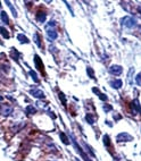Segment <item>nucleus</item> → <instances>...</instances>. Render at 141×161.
Returning a JSON list of instances; mask_svg holds the SVG:
<instances>
[{"label":"nucleus","instance_id":"f257e3e1","mask_svg":"<svg viewBox=\"0 0 141 161\" xmlns=\"http://www.w3.org/2000/svg\"><path fill=\"white\" fill-rule=\"evenodd\" d=\"M46 33L48 35V38L51 39V40H56L57 39L58 34H57V31H56V22L51 21V22H49L46 25Z\"/></svg>","mask_w":141,"mask_h":161},{"label":"nucleus","instance_id":"f03ea898","mask_svg":"<svg viewBox=\"0 0 141 161\" xmlns=\"http://www.w3.org/2000/svg\"><path fill=\"white\" fill-rule=\"evenodd\" d=\"M70 140H72V142H73V146H74V149H75V150L79 152L80 155L83 158V160H84V161H92L91 159H90V158H89L88 154L84 152V150H83V149H82V148H81V146L78 144V142H76V140H75L74 135H73V134H70Z\"/></svg>","mask_w":141,"mask_h":161},{"label":"nucleus","instance_id":"7ed1b4c3","mask_svg":"<svg viewBox=\"0 0 141 161\" xmlns=\"http://www.w3.org/2000/svg\"><path fill=\"white\" fill-rule=\"evenodd\" d=\"M121 23H122V25L124 27H127V28H132V27L137 25V21L131 16H125L124 18H122Z\"/></svg>","mask_w":141,"mask_h":161},{"label":"nucleus","instance_id":"20e7f679","mask_svg":"<svg viewBox=\"0 0 141 161\" xmlns=\"http://www.w3.org/2000/svg\"><path fill=\"white\" fill-rule=\"evenodd\" d=\"M130 107H131V112H132V115H134V116L141 115V106L137 99H134V100L131 102V106H130Z\"/></svg>","mask_w":141,"mask_h":161},{"label":"nucleus","instance_id":"39448f33","mask_svg":"<svg viewBox=\"0 0 141 161\" xmlns=\"http://www.w3.org/2000/svg\"><path fill=\"white\" fill-rule=\"evenodd\" d=\"M133 140V136L127 134V133H120L116 136V141L118 143H124V142H130Z\"/></svg>","mask_w":141,"mask_h":161},{"label":"nucleus","instance_id":"423d86ee","mask_svg":"<svg viewBox=\"0 0 141 161\" xmlns=\"http://www.w3.org/2000/svg\"><path fill=\"white\" fill-rule=\"evenodd\" d=\"M13 113V107L10 104H1L0 106V115L8 117Z\"/></svg>","mask_w":141,"mask_h":161},{"label":"nucleus","instance_id":"0eeeda50","mask_svg":"<svg viewBox=\"0 0 141 161\" xmlns=\"http://www.w3.org/2000/svg\"><path fill=\"white\" fill-rule=\"evenodd\" d=\"M109 73L112 75H115V76H118L123 73V67L122 66H118V65H113L109 67Z\"/></svg>","mask_w":141,"mask_h":161},{"label":"nucleus","instance_id":"6e6552de","mask_svg":"<svg viewBox=\"0 0 141 161\" xmlns=\"http://www.w3.org/2000/svg\"><path fill=\"white\" fill-rule=\"evenodd\" d=\"M30 93L32 94L34 98H36V99H44V98H46L44 93L41 90H39V89H32V90L30 91Z\"/></svg>","mask_w":141,"mask_h":161},{"label":"nucleus","instance_id":"1a4fd4ad","mask_svg":"<svg viewBox=\"0 0 141 161\" xmlns=\"http://www.w3.org/2000/svg\"><path fill=\"white\" fill-rule=\"evenodd\" d=\"M34 64H35V67H36V69H39L40 72H42V73L44 74V72H43V64H42V60H41V58H40L39 56H36V55L34 56Z\"/></svg>","mask_w":141,"mask_h":161},{"label":"nucleus","instance_id":"9d476101","mask_svg":"<svg viewBox=\"0 0 141 161\" xmlns=\"http://www.w3.org/2000/svg\"><path fill=\"white\" fill-rule=\"evenodd\" d=\"M122 85H123V82L121 81V79H114V81H112L110 82V86L112 87H114V89H116V90H118V89H121L122 87Z\"/></svg>","mask_w":141,"mask_h":161},{"label":"nucleus","instance_id":"9b49d317","mask_svg":"<svg viewBox=\"0 0 141 161\" xmlns=\"http://www.w3.org/2000/svg\"><path fill=\"white\" fill-rule=\"evenodd\" d=\"M92 91H93V93H96L98 95V98L100 99V100H103V101H107V95L104 93H101L99 90H98L97 87H93L92 89Z\"/></svg>","mask_w":141,"mask_h":161},{"label":"nucleus","instance_id":"f8f14e48","mask_svg":"<svg viewBox=\"0 0 141 161\" xmlns=\"http://www.w3.org/2000/svg\"><path fill=\"white\" fill-rule=\"evenodd\" d=\"M17 40L18 42H21L22 44H26V43H30V40L27 39V36H25L24 34L19 33L17 35Z\"/></svg>","mask_w":141,"mask_h":161},{"label":"nucleus","instance_id":"ddd939ff","mask_svg":"<svg viewBox=\"0 0 141 161\" xmlns=\"http://www.w3.org/2000/svg\"><path fill=\"white\" fill-rule=\"evenodd\" d=\"M46 18H47V14L43 13V11H39V13L36 14V19H38L39 22H41V23H44V22H46Z\"/></svg>","mask_w":141,"mask_h":161},{"label":"nucleus","instance_id":"4468645a","mask_svg":"<svg viewBox=\"0 0 141 161\" xmlns=\"http://www.w3.org/2000/svg\"><path fill=\"white\" fill-rule=\"evenodd\" d=\"M0 18H1V21H2L5 24H9V18H8V15H7L6 11H1Z\"/></svg>","mask_w":141,"mask_h":161},{"label":"nucleus","instance_id":"2eb2a0df","mask_svg":"<svg viewBox=\"0 0 141 161\" xmlns=\"http://www.w3.org/2000/svg\"><path fill=\"white\" fill-rule=\"evenodd\" d=\"M85 120L88 121L89 124H95V121H96V117L93 116V115H90V113H88L87 116H85Z\"/></svg>","mask_w":141,"mask_h":161},{"label":"nucleus","instance_id":"dca6fc26","mask_svg":"<svg viewBox=\"0 0 141 161\" xmlns=\"http://www.w3.org/2000/svg\"><path fill=\"white\" fill-rule=\"evenodd\" d=\"M0 34H1V35H2L5 39H9V36H10V35H9L8 31H7L5 27H2V26L0 27Z\"/></svg>","mask_w":141,"mask_h":161},{"label":"nucleus","instance_id":"f3484780","mask_svg":"<svg viewBox=\"0 0 141 161\" xmlns=\"http://www.w3.org/2000/svg\"><path fill=\"white\" fill-rule=\"evenodd\" d=\"M33 40H34L35 44L39 47V48H41V40H40V35L38 33H35L34 35H33Z\"/></svg>","mask_w":141,"mask_h":161},{"label":"nucleus","instance_id":"a211bd4d","mask_svg":"<svg viewBox=\"0 0 141 161\" xmlns=\"http://www.w3.org/2000/svg\"><path fill=\"white\" fill-rule=\"evenodd\" d=\"M59 137H61V140L63 141L64 144H66V145L70 144V140H68V137L65 135L64 133H61V134H59Z\"/></svg>","mask_w":141,"mask_h":161},{"label":"nucleus","instance_id":"6ab92c4d","mask_svg":"<svg viewBox=\"0 0 141 161\" xmlns=\"http://www.w3.org/2000/svg\"><path fill=\"white\" fill-rule=\"evenodd\" d=\"M11 58L16 61H18V58H19V53L18 51L15 50V48H11Z\"/></svg>","mask_w":141,"mask_h":161},{"label":"nucleus","instance_id":"aec40b11","mask_svg":"<svg viewBox=\"0 0 141 161\" xmlns=\"http://www.w3.org/2000/svg\"><path fill=\"white\" fill-rule=\"evenodd\" d=\"M36 112V109H35L33 106H27L26 107V113L27 115H34Z\"/></svg>","mask_w":141,"mask_h":161},{"label":"nucleus","instance_id":"412c9836","mask_svg":"<svg viewBox=\"0 0 141 161\" xmlns=\"http://www.w3.org/2000/svg\"><path fill=\"white\" fill-rule=\"evenodd\" d=\"M6 4L8 5L9 9L11 10V13H13V16H14V17H17V13H16V10H15V8H14V6H13V4H11L10 1H6Z\"/></svg>","mask_w":141,"mask_h":161},{"label":"nucleus","instance_id":"4be33fe9","mask_svg":"<svg viewBox=\"0 0 141 161\" xmlns=\"http://www.w3.org/2000/svg\"><path fill=\"white\" fill-rule=\"evenodd\" d=\"M22 127H24V123H19V125H18V123H16V125L13 126V131H14L15 133H17Z\"/></svg>","mask_w":141,"mask_h":161},{"label":"nucleus","instance_id":"5701e85b","mask_svg":"<svg viewBox=\"0 0 141 161\" xmlns=\"http://www.w3.org/2000/svg\"><path fill=\"white\" fill-rule=\"evenodd\" d=\"M28 73H30V75L32 77V79H33L34 82H36V83H39V77H38V75H36V73H35L34 70H30Z\"/></svg>","mask_w":141,"mask_h":161},{"label":"nucleus","instance_id":"b1692460","mask_svg":"<svg viewBox=\"0 0 141 161\" xmlns=\"http://www.w3.org/2000/svg\"><path fill=\"white\" fill-rule=\"evenodd\" d=\"M59 99H61V101H62V104L64 107H66V96H65V94L63 93V92H59Z\"/></svg>","mask_w":141,"mask_h":161},{"label":"nucleus","instance_id":"393cba45","mask_svg":"<svg viewBox=\"0 0 141 161\" xmlns=\"http://www.w3.org/2000/svg\"><path fill=\"white\" fill-rule=\"evenodd\" d=\"M87 73H88V75L91 78H93V79H96V76H95V72H93V69L91 67H88L87 68Z\"/></svg>","mask_w":141,"mask_h":161},{"label":"nucleus","instance_id":"a878e982","mask_svg":"<svg viewBox=\"0 0 141 161\" xmlns=\"http://www.w3.org/2000/svg\"><path fill=\"white\" fill-rule=\"evenodd\" d=\"M104 144H105V146H109L110 145V140H109V136L108 135L104 136Z\"/></svg>","mask_w":141,"mask_h":161},{"label":"nucleus","instance_id":"bb28decb","mask_svg":"<svg viewBox=\"0 0 141 161\" xmlns=\"http://www.w3.org/2000/svg\"><path fill=\"white\" fill-rule=\"evenodd\" d=\"M135 83L139 85V86H141V73L137 74V76H135Z\"/></svg>","mask_w":141,"mask_h":161},{"label":"nucleus","instance_id":"cd10ccee","mask_svg":"<svg viewBox=\"0 0 141 161\" xmlns=\"http://www.w3.org/2000/svg\"><path fill=\"white\" fill-rule=\"evenodd\" d=\"M103 109H104L106 112H108V111L113 110V107H112V106H109V104H105V106L103 107Z\"/></svg>","mask_w":141,"mask_h":161},{"label":"nucleus","instance_id":"c85d7f7f","mask_svg":"<svg viewBox=\"0 0 141 161\" xmlns=\"http://www.w3.org/2000/svg\"><path fill=\"white\" fill-rule=\"evenodd\" d=\"M114 117H115V119H116V120H117V119H122V116H120L118 113H116Z\"/></svg>","mask_w":141,"mask_h":161},{"label":"nucleus","instance_id":"c756f323","mask_svg":"<svg viewBox=\"0 0 141 161\" xmlns=\"http://www.w3.org/2000/svg\"><path fill=\"white\" fill-rule=\"evenodd\" d=\"M138 13L140 14V16H141V6H139V7H138Z\"/></svg>","mask_w":141,"mask_h":161},{"label":"nucleus","instance_id":"7c9ffc66","mask_svg":"<svg viewBox=\"0 0 141 161\" xmlns=\"http://www.w3.org/2000/svg\"><path fill=\"white\" fill-rule=\"evenodd\" d=\"M139 30H140V33H141V25H139Z\"/></svg>","mask_w":141,"mask_h":161},{"label":"nucleus","instance_id":"2f4dec72","mask_svg":"<svg viewBox=\"0 0 141 161\" xmlns=\"http://www.w3.org/2000/svg\"><path fill=\"white\" fill-rule=\"evenodd\" d=\"M0 6H1V2H0Z\"/></svg>","mask_w":141,"mask_h":161}]
</instances>
